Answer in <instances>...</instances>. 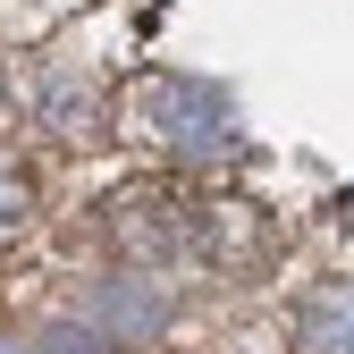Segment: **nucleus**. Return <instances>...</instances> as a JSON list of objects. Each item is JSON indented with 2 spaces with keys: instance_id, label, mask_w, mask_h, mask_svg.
I'll return each instance as SVG.
<instances>
[{
  "instance_id": "f03ea898",
  "label": "nucleus",
  "mask_w": 354,
  "mask_h": 354,
  "mask_svg": "<svg viewBox=\"0 0 354 354\" xmlns=\"http://www.w3.org/2000/svg\"><path fill=\"white\" fill-rule=\"evenodd\" d=\"M287 354H354V279H321L287 321Z\"/></svg>"
},
{
  "instance_id": "20e7f679",
  "label": "nucleus",
  "mask_w": 354,
  "mask_h": 354,
  "mask_svg": "<svg viewBox=\"0 0 354 354\" xmlns=\"http://www.w3.org/2000/svg\"><path fill=\"white\" fill-rule=\"evenodd\" d=\"M26 219H34V169H26L9 144H0V236L26 228Z\"/></svg>"
},
{
  "instance_id": "7ed1b4c3",
  "label": "nucleus",
  "mask_w": 354,
  "mask_h": 354,
  "mask_svg": "<svg viewBox=\"0 0 354 354\" xmlns=\"http://www.w3.org/2000/svg\"><path fill=\"white\" fill-rule=\"evenodd\" d=\"M93 329H102V337H152V329H160V287L136 279V270L102 279V287H93Z\"/></svg>"
},
{
  "instance_id": "39448f33",
  "label": "nucleus",
  "mask_w": 354,
  "mask_h": 354,
  "mask_svg": "<svg viewBox=\"0 0 354 354\" xmlns=\"http://www.w3.org/2000/svg\"><path fill=\"white\" fill-rule=\"evenodd\" d=\"M42 354H118V337H102L93 321H68V329L42 337Z\"/></svg>"
},
{
  "instance_id": "f257e3e1",
  "label": "nucleus",
  "mask_w": 354,
  "mask_h": 354,
  "mask_svg": "<svg viewBox=\"0 0 354 354\" xmlns=\"http://www.w3.org/2000/svg\"><path fill=\"white\" fill-rule=\"evenodd\" d=\"M127 127H136L144 144H160L177 169H203L219 152H236V118L219 110V93L194 84V76H144L136 93H127Z\"/></svg>"
}]
</instances>
